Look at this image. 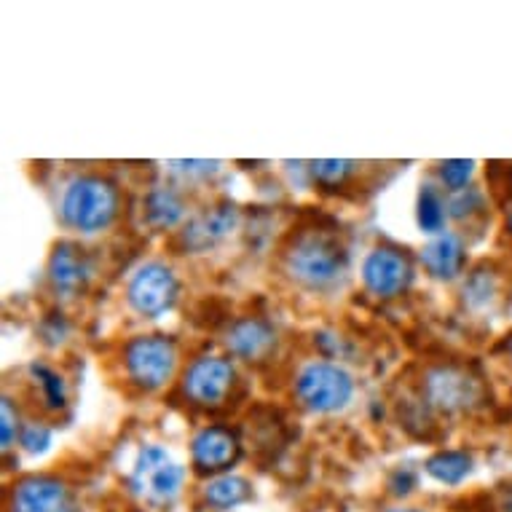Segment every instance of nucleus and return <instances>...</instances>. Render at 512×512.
Here are the masks:
<instances>
[{
  "label": "nucleus",
  "mask_w": 512,
  "mask_h": 512,
  "mask_svg": "<svg viewBox=\"0 0 512 512\" xmlns=\"http://www.w3.org/2000/svg\"><path fill=\"white\" fill-rule=\"evenodd\" d=\"M285 274L306 290H330L344 279L349 269V252L338 228L309 223L287 239L282 250Z\"/></svg>",
  "instance_id": "nucleus-1"
},
{
  "label": "nucleus",
  "mask_w": 512,
  "mask_h": 512,
  "mask_svg": "<svg viewBox=\"0 0 512 512\" xmlns=\"http://www.w3.org/2000/svg\"><path fill=\"white\" fill-rule=\"evenodd\" d=\"M419 400L427 411L454 416V413H470L480 408L486 400V389L470 368L456 365V362H443V365H432L424 373Z\"/></svg>",
  "instance_id": "nucleus-2"
},
{
  "label": "nucleus",
  "mask_w": 512,
  "mask_h": 512,
  "mask_svg": "<svg viewBox=\"0 0 512 512\" xmlns=\"http://www.w3.org/2000/svg\"><path fill=\"white\" fill-rule=\"evenodd\" d=\"M118 215V191L97 175L76 177L62 194V220L76 231L94 234L108 228Z\"/></svg>",
  "instance_id": "nucleus-3"
},
{
  "label": "nucleus",
  "mask_w": 512,
  "mask_h": 512,
  "mask_svg": "<svg viewBox=\"0 0 512 512\" xmlns=\"http://www.w3.org/2000/svg\"><path fill=\"white\" fill-rule=\"evenodd\" d=\"M352 395L354 384L349 373L330 362H311L295 378V397L309 411H341L352 400Z\"/></svg>",
  "instance_id": "nucleus-4"
},
{
  "label": "nucleus",
  "mask_w": 512,
  "mask_h": 512,
  "mask_svg": "<svg viewBox=\"0 0 512 512\" xmlns=\"http://www.w3.org/2000/svg\"><path fill=\"white\" fill-rule=\"evenodd\" d=\"M124 365L129 381L143 389H159L167 384L177 365V346L167 336H140L124 349Z\"/></svg>",
  "instance_id": "nucleus-5"
},
{
  "label": "nucleus",
  "mask_w": 512,
  "mask_h": 512,
  "mask_svg": "<svg viewBox=\"0 0 512 512\" xmlns=\"http://www.w3.org/2000/svg\"><path fill=\"white\" fill-rule=\"evenodd\" d=\"M236 370L223 357H199L183 376V395L199 408H220L234 392Z\"/></svg>",
  "instance_id": "nucleus-6"
},
{
  "label": "nucleus",
  "mask_w": 512,
  "mask_h": 512,
  "mask_svg": "<svg viewBox=\"0 0 512 512\" xmlns=\"http://www.w3.org/2000/svg\"><path fill=\"white\" fill-rule=\"evenodd\" d=\"M180 285L164 263H148L129 282V303L143 317H159L175 306Z\"/></svg>",
  "instance_id": "nucleus-7"
},
{
  "label": "nucleus",
  "mask_w": 512,
  "mask_h": 512,
  "mask_svg": "<svg viewBox=\"0 0 512 512\" xmlns=\"http://www.w3.org/2000/svg\"><path fill=\"white\" fill-rule=\"evenodd\" d=\"M362 279L370 293L378 298H395L405 293L413 282L411 258L397 247H376L365 258Z\"/></svg>",
  "instance_id": "nucleus-8"
},
{
  "label": "nucleus",
  "mask_w": 512,
  "mask_h": 512,
  "mask_svg": "<svg viewBox=\"0 0 512 512\" xmlns=\"http://www.w3.org/2000/svg\"><path fill=\"white\" fill-rule=\"evenodd\" d=\"M185 472L167 459L159 445H145L135 470L137 488L156 502H167L183 486Z\"/></svg>",
  "instance_id": "nucleus-9"
},
{
  "label": "nucleus",
  "mask_w": 512,
  "mask_h": 512,
  "mask_svg": "<svg viewBox=\"0 0 512 512\" xmlns=\"http://www.w3.org/2000/svg\"><path fill=\"white\" fill-rule=\"evenodd\" d=\"M11 512H78L73 494L54 478H27L14 486Z\"/></svg>",
  "instance_id": "nucleus-10"
},
{
  "label": "nucleus",
  "mask_w": 512,
  "mask_h": 512,
  "mask_svg": "<svg viewBox=\"0 0 512 512\" xmlns=\"http://www.w3.org/2000/svg\"><path fill=\"white\" fill-rule=\"evenodd\" d=\"M242 445L236 435L226 427H204L194 437L191 445V456H194V467L199 472H223L239 459Z\"/></svg>",
  "instance_id": "nucleus-11"
},
{
  "label": "nucleus",
  "mask_w": 512,
  "mask_h": 512,
  "mask_svg": "<svg viewBox=\"0 0 512 512\" xmlns=\"http://www.w3.org/2000/svg\"><path fill=\"white\" fill-rule=\"evenodd\" d=\"M228 349L247 362H263L277 346V333L263 317H242L226 333Z\"/></svg>",
  "instance_id": "nucleus-12"
},
{
  "label": "nucleus",
  "mask_w": 512,
  "mask_h": 512,
  "mask_svg": "<svg viewBox=\"0 0 512 512\" xmlns=\"http://www.w3.org/2000/svg\"><path fill=\"white\" fill-rule=\"evenodd\" d=\"M51 285L62 293H81L92 279V258L78 244L62 242L54 247L49 261Z\"/></svg>",
  "instance_id": "nucleus-13"
},
{
  "label": "nucleus",
  "mask_w": 512,
  "mask_h": 512,
  "mask_svg": "<svg viewBox=\"0 0 512 512\" xmlns=\"http://www.w3.org/2000/svg\"><path fill=\"white\" fill-rule=\"evenodd\" d=\"M236 223H239V210H236L234 204H218V207L202 212L199 218H194L185 226V247L194 252L210 250V247H215L220 239H226V236L234 231Z\"/></svg>",
  "instance_id": "nucleus-14"
},
{
  "label": "nucleus",
  "mask_w": 512,
  "mask_h": 512,
  "mask_svg": "<svg viewBox=\"0 0 512 512\" xmlns=\"http://www.w3.org/2000/svg\"><path fill=\"white\" fill-rule=\"evenodd\" d=\"M421 263H424V269H427L432 277H456L464 266L462 239L454 234H440L424 247V252H421Z\"/></svg>",
  "instance_id": "nucleus-15"
},
{
  "label": "nucleus",
  "mask_w": 512,
  "mask_h": 512,
  "mask_svg": "<svg viewBox=\"0 0 512 512\" xmlns=\"http://www.w3.org/2000/svg\"><path fill=\"white\" fill-rule=\"evenodd\" d=\"M183 212V199L172 188H153L145 199V218L156 228H172L175 223H180Z\"/></svg>",
  "instance_id": "nucleus-16"
},
{
  "label": "nucleus",
  "mask_w": 512,
  "mask_h": 512,
  "mask_svg": "<svg viewBox=\"0 0 512 512\" xmlns=\"http://www.w3.org/2000/svg\"><path fill=\"white\" fill-rule=\"evenodd\" d=\"M472 459L462 451H440L427 462V472L440 483H459L464 475H470Z\"/></svg>",
  "instance_id": "nucleus-17"
},
{
  "label": "nucleus",
  "mask_w": 512,
  "mask_h": 512,
  "mask_svg": "<svg viewBox=\"0 0 512 512\" xmlns=\"http://www.w3.org/2000/svg\"><path fill=\"white\" fill-rule=\"evenodd\" d=\"M360 172L357 161H311V177L322 188H344L354 175Z\"/></svg>",
  "instance_id": "nucleus-18"
},
{
  "label": "nucleus",
  "mask_w": 512,
  "mask_h": 512,
  "mask_svg": "<svg viewBox=\"0 0 512 512\" xmlns=\"http://www.w3.org/2000/svg\"><path fill=\"white\" fill-rule=\"evenodd\" d=\"M204 494H207V502L215 504V507H236L250 496V483L244 478L226 475V478L212 480Z\"/></svg>",
  "instance_id": "nucleus-19"
},
{
  "label": "nucleus",
  "mask_w": 512,
  "mask_h": 512,
  "mask_svg": "<svg viewBox=\"0 0 512 512\" xmlns=\"http://www.w3.org/2000/svg\"><path fill=\"white\" fill-rule=\"evenodd\" d=\"M445 215H448V207L440 199V194L432 185H424L419 196V226L427 234H440L445 226Z\"/></svg>",
  "instance_id": "nucleus-20"
},
{
  "label": "nucleus",
  "mask_w": 512,
  "mask_h": 512,
  "mask_svg": "<svg viewBox=\"0 0 512 512\" xmlns=\"http://www.w3.org/2000/svg\"><path fill=\"white\" fill-rule=\"evenodd\" d=\"M30 373H33L35 384L41 387V397L43 403H46V408L59 411V408L65 405V384H62V378H59L51 368H46V365H33Z\"/></svg>",
  "instance_id": "nucleus-21"
},
{
  "label": "nucleus",
  "mask_w": 512,
  "mask_h": 512,
  "mask_svg": "<svg viewBox=\"0 0 512 512\" xmlns=\"http://www.w3.org/2000/svg\"><path fill=\"white\" fill-rule=\"evenodd\" d=\"M494 279L488 277L486 271H475L470 277V282L464 285V301L470 303V306H475V309H483V306H488V303L494 301Z\"/></svg>",
  "instance_id": "nucleus-22"
},
{
  "label": "nucleus",
  "mask_w": 512,
  "mask_h": 512,
  "mask_svg": "<svg viewBox=\"0 0 512 512\" xmlns=\"http://www.w3.org/2000/svg\"><path fill=\"white\" fill-rule=\"evenodd\" d=\"M472 175V161H445L440 164V177L451 191H464V185Z\"/></svg>",
  "instance_id": "nucleus-23"
},
{
  "label": "nucleus",
  "mask_w": 512,
  "mask_h": 512,
  "mask_svg": "<svg viewBox=\"0 0 512 512\" xmlns=\"http://www.w3.org/2000/svg\"><path fill=\"white\" fill-rule=\"evenodd\" d=\"M49 437V429L43 427V424H30L22 432V443H25L27 451H43L49 445Z\"/></svg>",
  "instance_id": "nucleus-24"
},
{
  "label": "nucleus",
  "mask_w": 512,
  "mask_h": 512,
  "mask_svg": "<svg viewBox=\"0 0 512 512\" xmlns=\"http://www.w3.org/2000/svg\"><path fill=\"white\" fill-rule=\"evenodd\" d=\"M14 427H17L14 405H11V400H3V448H9L14 443Z\"/></svg>",
  "instance_id": "nucleus-25"
},
{
  "label": "nucleus",
  "mask_w": 512,
  "mask_h": 512,
  "mask_svg": "<svg viewBox=\"0 0 512 512\" xmlns=\"http://www.w3.org/2000/svg\"><path fill=\"white\" fill-rule=\"evenodd\" d=\"M411 486H413L411 472H397V480H392V491H395V494H408Z\"/></svg>",
  "instance_id": "nucleus-26"
},
{
  "label": "nucleus",
  "mask_w": 512,
  "mask_h": 512,
  "mask_svg": "<svg viewBox=\"0 0 512 512\" xmlns=\"http://www.w3.org/2000/svg\"><path fill=\"white\" fill-rule=\"evenodd\" d=\"M504 512H512V488L504 494Z\"/></svg>",
  "instance_id": "nucleus-27"
},
{
  "label": "nucleus",
  "mask_w": 512,
  "mask_h": 512,
  "mask_svg": "<svg viewBox=\"0 0 512 512\" xmlns=\"http://www.w3.org/2000/svg\"><path fill=\"white\" fill-rule=\"evenodd\" d=\"M507 228H510V234H512V207L510 212H507Z\"/></svg>",
  "instance_id": "nucleus-28"
},
{
  "label": "nucleus",
  "mask_w": 512,
  "mask_h": 512,
  "mask_svg": "<svg viewBox=\"0 0 512 512\" xmlns=\"http://www.w3.org/2000/svg\"><path fill=\"white\" fill-rule=\"evenodd\" d=\"M389 512H421V510H389Z\"/></svg>",
  "instance_id": "nucleus-29"
},
{
  "label": "nucleus",
  "mask_w": 512,
  "mask_h": 512,
  "mask_svg": "<svg viewBox=\"0 0 512 512\" xmlns=\"http://www.w3.org/2000/svg\"><path fill=\"white\" fill-rule=\"evenodd\" d=\"M510 354H512V341H510Z\"/></svg>",
  "instance_id": "nucleus-30"
}]
</instances>
